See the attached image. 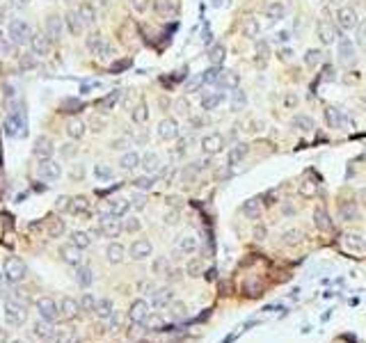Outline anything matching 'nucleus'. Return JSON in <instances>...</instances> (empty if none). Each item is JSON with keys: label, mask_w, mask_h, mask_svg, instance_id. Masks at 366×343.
<instances>
[{"label": "nucleus", "mask_w": 366, "mask_h": 343, "mask_svg": "<svg viewBox=\"0 0 366 343\" xmlns=\"http://www.w3.org/2000/svg\"><path fill=\"white\" fill-rule=\"evenodd\" d=\"M337 57H339V62L346 66L355 64V60H357L355 41H350L348 37H341V39H339V46H337Z\"/></svg>", "instance_id": "20e7f679"}, {"label": "nucleus", "mask_w": 366, "mask_h": 343, "mask_svg": "<svg viewBox=\"0 0 366 343\" xmlns=\"http://www.w3.org/2000/svg\"><path fill=\"white\" fill-rule=\"evenodd\" d=\"M65 25H67V30H69L74 37H80V35H83V30H85V23H83V19H80L78 10H67Z\"/></svg>", "instance_id": "6e6552de"}, {"label": "nucleus", "mask_w": 366, "mask_h": 343, "mask_svg": "<svg viewBox=\"0 0 366 343\" xmlns=\"http://www.w3.org/2000/svg\"><path fill=\"white\" fill-rule=\"evenodd\" d=\"M238 83H240V76H238L236 71H222V74H220V80H218L220 87H229V90L238 87Z\"/></svg>", "instance_id": "393cba45"}, {"label": "nucleus", "mask_w": 366, "mask_h": 343, "mask_svg": "<svg viewBox=\"0 0 366 343\" xmlns=\"http://www.w3.org/2000/svg\"><path fill=\"white\" fill-rule=\"evenodd\" d=\"M76 151H78V147H76L74 142H67V145H62V147H59V154L65 156V158H71V156H74Z\"/></svg>", "instance_id": "a19ab883"}, {"label": "nucleus", "mask_w": 366, "mask_h": 343, "mask_svg": "<svg viewBox=\"0 0 366 343\" xmlns=\"http://www.w3.org/2000/svg\"><path fill=\"white\" fill-rule=\"evenodd\" d=\"M10 3L16 7V10H23V7L30 5V0H10Z\"/></svg>", "instance_id": "3c124183"}, {"label": "nucleus", "mask_w": 366, "mask_h": 343, "mask_svg": "<svg viewBox=\"0 0 366 343\" xmlns=\"http://www.w3.org/2000/svg\"><path fill=\"white\" fill-rule=\"evenodd\" d=\"M284 105H286V108H295V105H297V96L288 92V94L284 96Z\"/></svg>", "instance_id": "c03bdc74"}, {"label": "nucleus", "mask_w": 366, "mask_h": 343, "mask_svg": "<svg viewBox=\"0 0 366 343\" xmlns=\"http://www.w3.org/2000/svg\"><path fill=\"white\" fill-rule=\"evenodd\" d=\"M323 80H334V69H332V66H325V76H323Z\"/></svg>", "instance_id": "5fc2aeb1"}, {"label": "nucleus", "mask_w": 366, "mask_h": 343, "mask_svg": "<svg viewBox=\"0 0 366 343\" xmlns=\"http://www.w3.org/2000/svg\"><path fill=\"white\" fill-rule=\"evenodd\" d=\"M224 55H227V48H224L222 44H215L211 50H208V62H211L213 66H220L224 60Z\"/></svg>", "instance_id": "a878e982"}, {"label": "nucleus", "mask_w": 366, "mask_h": 343, "mask_svg": "<svg viewBox=\"0 0 366 343\" xmlns=\"http://www.w3.org/2000/svg\"><path fill=\"white\" fill-rule=\"evenodd\" d=\"M288 39H291V32H288V30L277 32V41H279V44H284V41H288Z\"/></svg>", "instance_id": "8fccbe9b"}, {"label": "nucleus", "mask_w": 366, "mask_h": 343, "mask_svg": "<svg viewBox=\"0 0 366 343\" xmlns=\"http://www.w3.org/2000/svg\"><path fill=\"white\" fill-rule=\"evenodd\" d=\"M293 128L300 130V133H312L314 128H316V124H314V119L309 117V114H295L293 117Z\"/></svg>", "instance_id": "6ab92c4d"}, {"label": "nucleus", "mask_w": 366, "mask_h": 343, "mask_svg": "<svg viewBox=\"0 0 366 343\" xmlns=\"http://www.w3.org/2000/svg\"><path fill=\"white\" fill-rule=\"evenodd\" d=\"M202 149L206 151L208 156L220 154V151L224 149V138H222L220 133H211V135H206V138L202 140Z\"/></svg>", "instance_id": "f8f14e48"}, {"label": "nucleus", "mask_w": 366, "mask_h": 343, "mask_svg": "<svg viewBox=\"0 0 366 343\" xmlns=\"http://www.w3.org/2000/svg\"><path fill=\"white\" fill-rule=\"evenodd\" d=\"M245 213H248V215H252V218H257V215L261 213V209H259V204H257V201H250V204L245 206Z\"/></svg>", "instance_id": "37998d69"}, {"label": "nucleus", "mask_w": 366, "mask_h": 343, "mask_svg": "<svg viewBox=\"0 0 366 343\" xmlns=\"http://www.w3.org/2000/svg\"><path fill=\"white\" fill-rule=\"evenodd\" d=\"M142 165L147 172H156L158 169V165H160V158H158V154H154V151H149V154H144L142 156Z\"/></svg>", "instance_id": "c85d7f7f"}, {"label": "nucleus", "mask_w": 366, "mask_h": 343, "mask_svg": "<svg viewBox=\"0 0 366 343\" xmlns=\"http://www.w3.org/2000/svg\"><path fill=\"white\" fill-rule=\"evenodd\" d=\"M355 44L366 50V21H359L355 28Z\"/></svg>", "instance_id": "2f4dec72"}, {"label": "nucleus", "mask_w": 366, "mask_h": 343, "mask_svg": "<svg viewBox=\"0 0 366 343\" xmlns=\"http://www.w3.org/2000/svg\"><path fill=\"white\" fill-rule=\"evenodd\" d=\"M158 138L163 142H169V140H176L178 138V121L172 119V117H165V119L158 121V128H156Z\"/></svg>", "instance_id": "0eeeda50"}, {"label": "nucleus", "mask_w": 366, "mask_h": 343, "mask_svg": "<svg viewBox=\"0 0 366 343\" xmlns=\"http://www.w3.org/2000/svg\"><path fill=\"white\" fill-rule=\"evenodd\" d=\"M67 5H74V3H78V0H65Z\"/></svg>", "instance_id": "bf43d9fd"}, {"label": "nucleus", "mask_w": 366, "mask_h": 343, "mask_svg": "<svg viewBox=\"0 0 366 343\" xmlns=\"http://www.w3.org/2000/svg\"><path fill=\"white\" fill-rule=\"evenodd\" d=\"M119 101H121V92L112 90V92H108L103 99L96 101V110H99V112H110V110H114V105H117Z\"/></svg>", "instance_id": "ddd939ff"}, {"label": "nucleus", "mask_w": 366, "mask_h": 343, "mask_svg": "<svg viewBox=\"0 0 366 343\" xmlns=\"http://www.w3.org/2000/svg\"><path fill=\"white\" fill-rule=\"evenodd\" d=\"M131 119H133V124H138V126L147 124V119H149V105H147V101H140L135 108H131Z\"/></svg>", "instance_id": "a211bd4d"}, {"label": "nucleus", "mask_w": 366, "mask_h": 343, "mask_svg": "<svg viewBox=\"0 0 366 343\" xmlns=\"http://www.w3.org/2000/svg\"><path fill=\"white\" fill-rule=\"evenodd\" d=\"M126 229H129V231H135V229H140V222L138 220H129V222H126Z\"/></svg>", "instance_id": "864d4df0"}, {"label": "nucleus", "mask_w": 366, "mask_h": 343, "mask_svg": "<svg viewBox=\"0 0 366 343\" xmlns=\"http://www.w3.org/2000/svg\"><path fill=\"white\" fill-rule=\"evenodd\" d=\"M78 14L80 19H83L85 28H89V25H94L96 19H99V12H96V5L94 3H89V0H83V3H78Z\"/></svg>", "instance_id": "9d476101"}, {"label": "nucleus", "mask_w": 366, "mask_h": 343, "mask_svg": "<svg viewBox=\"0 0 366 343\" xmlns=\"http://www.w3.org/2000/svg\"><path fill=\"white\" fill-rule=\"evenodd\" d=\"M140 163H142V156L138 154V151H126L121 158H119V165H121V169H135L140 167Z\"/></svg>", "instance_id": "5701e85b"}, {"label": "nucleus", "mask_w": 366, "mask_h": 343, "mask_svg": "<svg viewBox=\"0 0 366 343\" xmlns=\"http://www.w3.org/2000/svg\"><path fill=\"white\" fill-rule=\"evenodd\" d=\"M135 185L138 188H151V179H147V176H142V179L135 181Z\"/></svg>", "instance_id": "de8ad7c7"}, {"label": "nucleus", "mask_w": 366, "mask_h": 343, "mask_svg": "<svg viewBox=\"0 0 366 343\" xmlns=\"http://www.w3.org/2000/svg\"><path fill=\"white\" fill-rule=\"evenodd\" d=\"M94 176H96V179H101V181H105V179H110V176H112V169H110L108 165L101 163V165H96V167H94Z\"/></svg>", "instance_id": "e433bc0d"}, {"label": "nucleus", "mask_w": 366, "mask_h": 343, "mask_svg": "<svg viewBox=\"0 0 366 343\" xmlns=\"http://www.w3.org/2000/svg\"><path fill=\"white\" fill-rule=\"evenodd\" d=\"M154 12L163 19H169L176 12V3L174 0H154Z\"/></svg>", "instance_id": "4be33fe9"}, {"label": "nucleus", "mask_w": 366, "mask_h": 343, "mask_svg": "<svg viewBox=\"0 0 366 343\" xmlns=\"http://www.w3.org/2000/svg\"><path fill=\"white\" fill-rule=\"evenodd\" d=\"M222 101H224L222 92H206V94L202 96V108L206 110V112H211V110H215Z\"/></svg>", "instance_id": "aec40b11"}, {"label": "nucleus", "mask_w": 366, "mask_h": 343, "mask_svg": "<svg viewBox=\"0 0 366 343\" xmlns=\"http://www.w3.org/2000/svg\"><path fill=\"white\" fill-rule=\"evenodd\" d=\"M65 16H59V14H48L44 21V32L48 35V39L53 41H59L62 39V35H65Z\"/></svg>", "instance_id": "7ed1b4c3"}, {"label": "nucleus", "mask_w": 366, "mask_h": 343, "mask_svg": "<svg viewBox=\"0 0 366 343\" xmlns=\"http://www.w3.org/2000/svg\"><path fill=\"white\" fill-rule=\"evenodd\" d=\"M220 74H222V69H220V66H211V69H206V71H204V76H202V83H206V85H211V83H218V80H220Z\"/></svg>", "instance_id": "f704fd0d"}, {"label": "nucleus", "mask_w": 366, "mask_h": 343, "mask_svg": "<svg viewBox=\"0 0 366 343\" xmlns=\"http://www.w3.org/2000/svg\"><path fill=\"white\" fill-rule=\"evenodd\" d=\"M213 5H215V7H220V5H222V0H213Z\"/></svg>", "instance_id": "13d9d810"}, {"label": "nucleus", "mask_w": 366, "mask_h": 343, "mask_svg": "<svg viewBox=\"0 0 366 343\" xmlns=\"http://www.w3.org/2000/svg\"><path fill=\"white\" fill-rule=\"evenodd\" d=\"M105 41H108V39H105L101 32H89V35L85 37V48H87L92 55H99Z\"/></svg>", "instance_id": "2eb2a0df"}, {"label": "nucleus", "mask_w": 366, "mask_h": 343, "mask_svg": "<svg viewBox=\"0 0 366 343\" xmlns=\"http://www.w3.org/2000/svg\"><path fill=\"white\" fill-rule=\"evenodd\" d=\"M330 3H332V5H337V7H341V3H343V0H330Z\"/></svg>", "instance_id": "6e6d98bb"}, {"label": "nucleus", "mask_w": 366, "mask_h": 343, "mask_svg": "<svg viewBox=\"0 0 366 343\" xmlns=\"http://www.w3.org/2000/svg\"><path fill=\"white\" fill-rule=\"evenodd\" d=\"M101 83H89V85H83V90H80V94H89L92 90H96Z\"/></svg>", "instance_id": "09e8293b"}, {"label": "nucleus", "mask_w": 366, "mask_h": 343, "mask_svg": "<svg viewBox=\"0 0 366 343\" xmlns=\"http://www.w3.org/2000/svg\"><path fill=\"white\" fill-rule=\"evenodd\" d=\"M359 19H357V12L352 7H339L337 10V25L341 30H355Z\"/></svg>", "instance_id": "423d86ee"}, {"label": "nucleus", "mask_w": 366, "mask_h": 343, "mask_svg": "<svg viewBox=\"0 0 366 343\" xmlns=\"http://www.w3.org/2000/svg\"><path fill=\"white\" fill-rule=\"evenodd\" d=\"M245 154H248V145H236V147H231V154H229V165H236V163H240L242 158H245Z\"/></svg>", "instance_id": "c756f323"}, {"label": "nucleus", "mask_w": 366, "mask_h": 343, "mask_svg": "<svg viewBox=\"0 0 366 343\" xmlns=\"http://www.w3.org/2000/svg\"><path fill=\"white\" fill-rule=\"evenodd\" d=\"M59 174H62V167H59L57 160H53V158L39 160V176L41 179L55 181V179H59Z\"/></svg>", "instance_id": "1a4fd4ad"}, {"label": "nucleus", "mask_w": 366, "mask_h": 343, "mask_svg": "<svg viewBox=\"0 0 366 343\" xmlns=\"http://www.w3.org/2000/svg\"><path fill=\"white\" fill-rule=\"evenodd\" d=\"M19 66H21V71H32L37 66V55H32V53H23L19 57Z\"/></svg>", "instance_id": "7c9ffc66"}, {"label": "nucleus", "mask_w": 366, "mask_h": 343, "mask_svg": "<svg viewBox=\"0 0 366 343\" xmlns=\"http://www.w3.org/2000/svg\"><path fill=\"white\" fill-rule=\"evenodd\" d=\"M325 119H327V126H330V128H339V126H341V121H343L341 110L327 105V108H325Z\"/></svg>", "instance_id": "bb28decb"}, {"label": "nucleus", "mask_w": 366, "mask_h": 343, "mask_svg": "<svg viewBox=\"0 0 366 343\" xmlns=\"http://www.w3.org/2000/svg\"><path fill=\"white\" fill-rule=\"evenodd\" d=\"M316 35H318V39L323 41V46H330L337 41V28H334L330 21H318Z\"/></svg>", "instance_id": "9b49d317"}, {"label": "nucleus", "mask_w": 366, "mask_h": 343, "mask_svg": "<svg viewBox=\"0 0 366 343\" xmlns=\"http://www.w3.org/2000/svg\"><path fill=\"white\" fill-rule=\"evenodd\" d=\"M279 57H282L284 62L293 60V50H291V48H282V50H279Z\"/></svg>", "instance_id": "49530a36"}, {"label": "nucleus", "mask_w": 366, "mask_h": 343, "mask_svg": "<svg viewBox=\"0 0 366 343\" xmlns=\"http://www.w3.org/2000/svg\"><path fill=\"white\" fill-rule=\"evenodd\" d=\"M129 3L133 7V12H138V14H144L149 10V5H151V0H129Z\"/></svg>", "instance_id": "4c0bfd02"}, {"label": "nucleus", "mask_w": 366, "mask_h": 343, "mask_svg": "<svg viewBox=\"0 0 366 343\" xmlns=\"http://www.w3.org/2000/svg\"><path fill=\"white\" fill-rule=\"evenodd\" d=\"M257 53L261 55V57H266V53H268V41H257Z\"/></svg>", "instance_id": "a18cd8bd"}, {"label": "nucleus", "mask_w": 366, "mask_h": 343, "mask_svg": "<svg viewBox=\"0 0 366 343\" xmlns=\"http://www.w3.org/2000/svg\"><path fill=\"white\" fill-rule=\"evenodd\" d=\"M83 110H85V103L80 99H74V96H69V99H62V101H59V112L80 114Z\"/></svg>", "instance_id": "f3484780"}, {"label": "nucleus", "mask_w": 366, "mask_h": 343, "mask_svg": "<svg viewBox=\"0 0 366 343\" xmlns=\"http://www.w3.org/2000/svg\"><path fill=\"white\" fill-rule=\"evenodd\" d=\"M364 103H366V96H364Z\"/></svg>", "instance_id": "052dcab7"}, {"label": "nucleus", "mask_w": 366, "mask_h": 343, "mask_svg": "<svg viewBox=\"0 0 366 343\" xmlns=\"http://www.w3.org/2000/svg\"><path fill=\"white\" fill-rule=\"evenodd\" d=\"M129 145H131V140L124 135V138H117V140H112V142H110V149H114V151H124Z\"/></svg>", "instance_id": "58836bf2"}, {"label": "nucleus", "mask_w": 366, "mask_h": 343, "mask_svg": "<svg viewBox=\"0 0 366 343\" xmlns=\"http://www.w3.org/2000/svg\"><path fill=\"white\" fill-rule=\"evenodd\" d=\"M131 64H133L131 57H126V60H114L112 64H110V71H112V74H121V71H126Z\"/></svg>", "instance_id": "c9c22d12"}, {"label": "nucleus", "mask_w": 366, "mask_h": 343, "mask_svg": "<svg viewBox=\"0 0 366 343\" xmlns=\"http://www.w3.org/2000/svg\"><path fill=\"white\" fill-rule=\"evenodd\" d=\"M85 130H87V124H85L83 119H78V117H71V119L67 121V135H69L71 140H80L85 135Z\"/></svg>", "instance_id": "dca6fc26"}, {"label": "nucleus", "mask_w": 366, "mask_h": 343, "mask_svg": "<svg viewBox=\"0 0 366 343\" xmlns=\"http://www.w3.org/2000/svg\"><path fill=\"white\" fill-rule=\"evenodd\" d=\"M245 105H248V96H245V92H242L240 87H233L231 96H229V110H231V112H242Z\"/></svg>", "instance_id": "4468645a"}, {"label": "nucleus", "mask_w": 366, "mask_h": 343, "mask_svg": "<svg viewBox=\"0 0 366 343\" xmlns=\"http://www.w3.org/2000/svg\"><path fill=\"white\" fill-rule=\"evenodd\" d=\"M99 3H101V5H103V7H108L110 3H112V0H99Z\"/></svg>", "instance_id": "4d7b16f0"}, {"label": "nucleus", "mask_w": 366, "mask_h": 343, "mask_svg": "<svg viewBox=\"0 0 366 343\" xmlns=\"http://www.w3.org/2000/svg\"><path fill=\"white\" fill-rule=\"evenodd\" d=\"M7 35H10V41L14 46H25L32 37V28L25 19H12L7 23Z\"/></svg>", "instance_id": "f257e3e1"}, {"label": "nucleus", "mask_w": 366, "mask_h": 343, "mask_svg": "<svg viewBox=\"0 0 366 343\" xmlns=\"http://www.w3.org/2000/svg\"><path fill=\"white\" fill-rule=\"evenodd\" d=\"M174 110H176L178 117H188V114H190V103H188V99H186V96H178V99L174 101Z\"/></svg>", "instance_id": "72a5a7b5"}, {"label": "nucleus", "mask_w": 366, "mask_h": 343, "mask_svg": "<svg viewBox=\"0 0 366 343\" xmlns=\"http://www.w3.org/2000/svg\"><path fill=\"white\" fill-rule=\"evenodd\" d=\"M32 154H35V158H39V160H48V158H53V154H55V145H53V140H50L48 135H39V138L35 140Z\"/></svg>", "instance_id": "39448f33"}, {"label": "nucleus", "mask_w": 366, "mask_h": 343, "mask_svg": "<svg viewBox=\"0 0 366 343\" xmlns=\"http://www.w3.org/2000/svg\"><path fill=\"white\" fill-rule=\"evenodd\" d=\"M259 32H261V25H259L257 16H248V19L242 21V37H248V39H257Z\"/></svg>", "instance_id": "412c9836"}, {"label": "nucleus", "mask_w": 366, "mask_h": 343, "mask_svg": "<svg viewBox=\"0 0 366 343\" xmlns=\"http://www.w3.org/2000/svg\"><path fill=\"white\" fill-rule=\"evenodd\" d=\"M28 46H30V53H32V55H37V57H48L50 48H53V41L48 39V35H46V32L39 30V32H32Z\"/></svg>", "instance_id": "f03ea898"}, {"label": "nucleus", "mask_w": 366, "mask_h": 343, "mask_svg": "<svg viewBox=\"0 0 366 343\" xmlns=\"http://www.w3.org/2000/svg\"><path fill=\"white\" fill-rule=\"evenodd\" d=\"M341 215H343V218H346V220H352V218H355V215H357L355 206H352V204H346V206H343V209H341Z\"/></svg>", "instance_id": "79ce46f5"}, {"label": "nucleus", "mask_w": 366, "mask_h": 343, "mask_svg": "<svg viewBox=\"0 0 366 343\" xmlns=\"http://www.w3.org/2000/svg\"><path fill=\"white\" fill-rule=\"evenodd\" d=\"M284 16H286V7L282 5V3H270V5L266 7V19H270V21H282Z\"/></svg>", "instance_id": "b1692460"}, {"label": "nucleus", "mask_w": 366, "mask_h": 343, "mask_svg": "<svg viewBox=\"0 0 366 343\" xmlns=\"http://www.w3.org/2000/svg\"><path fill=\"white\" fill-rule=\"evenodd\" d=\"M96 57H99L101 62H110V60H114V57H117V50H114V46L110 44V41H105L103 48H101V53L96 55Z\"/></svg>", "instance_id": "473e14b6"}, {"label": "nucleus", "mask_w": 366, "mask_h": 343, "mask_svg": "<svg viewBox=\"0 0 366 343\" xmlns=\"http://www.w3.org/2000/svg\"><path fill=\"white\" fill-rule=\"evenodd\" d=\"M321 62H323V50L309 48L307 53H304V66H309V69H316Z\"/></svg>", "instance_id": "cd10ccee"}, {"label": "nucleus", "mask_w": 366, "mask_h": 343, "mask_svg": "<svg viewBox=\"0 0 366 343\" xmlns=\"http://www.w3.org/2000/svg\"><path fill=\"white\" fill-rule=\"evenodd\" d=\"M129 211V201H124V199H117V201H112V213L114 215H121Z\"/></svg>", "instance_id": "ea45409f"}, {"label": "nucleus", "mask_w": 366, "mask_h": 343, "mask_svg": "<svg viewBox=\"0 0 366 343\" xmlns=\"http://www.w3.org/2000/svg\"><path fill=\"white\" fill-rule=\"evenodd\" d=\"M89 126H92V130H94V133H96V130H103V121L96 119V117L92 119V124H89Z\"/></svg>", "instance_id": "603ef678"}]
</instances>
